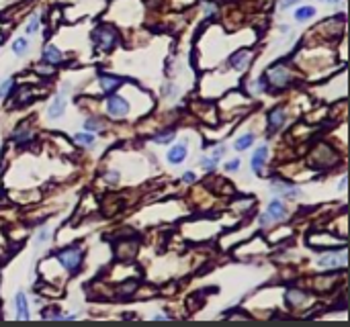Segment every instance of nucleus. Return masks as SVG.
<instances>
[{
    "mask_svg": "<svg viewBox=\"0 0 350 327\" xmlns=\"http://www.w3.org/2000/svg\"><path fill=\"white\" fill-rule=\"evenodd\" d=\"M199 164H201V168H205V170H213V168H215V160H213V157H201V162H199Z\"/></svg>",
    "mask_w": 350,
    "mask_h": 327,
    "instance_id": "23",
    "label": "nucleus"
},
{
    "mask_svg": "<svg viewBox=\"0 0 350 327\" xmlns=\"http://www.w3.org/2000/svg\"><path fill=\"white\" fill-rule=\"evenodd\" d=\"M285 119H287L285 108H281V106L275 108V111L268 113V129H271V131H276L278 127L285 125Z\"/></svg>",
    "mask_w": 350,
    "mask_h": 327,
    "instance_id": "5",
    "label": "nucleus"
},
{
    "mask_svg": "<svg viewBox=\"0 0 350 327\" xmlns=\"http://www.w3.org/2000/svg\"><path fill=\"white\" fill-rule=\"evenodd\" d=\"M285 215H287V209L281 201H273L268 205V217H271V219L281 221V219H285Z\"/></svg>",
    "mask_w": 350,
    "mask_h": 327,
    "instance_id": "9",
    "label": "nucleus"
},
{
    "mask_svg": "<svg viewBox=\"0 0 350 327\" xmlns=\"http://www.w3.org/2000/svg\"><path fill=\"white\" fill-rule=\"evenodd\" d=\"M266 155H268V147L266 145L258 147V150L254 152V155H252V170L256 174H262V162H264Z\"/></svg>",
    "mask_w": 350,
    "mask_h": 327,
    "instance_id": "8",
    "label": "nucleus"
},
{
    "mask_svg": "<svg viewBox=\"0 0 350 327\" xmlns=\"http://www.w3.org/2000/svg\"><path fill=\"white\" fill-rule=\"evenodd\" d=\"M37 27H39V15H33V17H31V23L27 25V33H35Z\"/></svg>",
    "mask_w": 350,
    "mask_h": 327,
    "instance_id": "22",
    "label": "nucleus"
},
{
    "mask_svg": "<svg viewBox=\"0 0 350 327\" xmlns=\"http://www.w3.org/2000/svg\"><path fill=\"white\" fill-rule=\"evenodd\" d=\"M324 2H332L334 4V2H340V0H324Z\"/></svg>",
    "mask_w": 350,
    "mask_h": 327,
    "instance_id": "30",
    "label": "nucleus"
},
{
    "mask_svg": "<svg viewBox=\"0 0 350 327\" xmlns=\"http://www.w3.org/2000/svg\"><path fill=\"white\" fill-rule=\"evenodd\" d=\"M252 141H254V135L252 133H248V135H242L239 139H236V150H246V147H250L252 145Z\"/></svg>",
    "mask_w": 350,
    "mask_h": 327,
    "instance_id": "16",
    "label": "nucleus"
},
{
    "mask_svg": "<svg viewBox=\"0 0 350 327\" xmlns=\"http://www.w3.org/2000/svg\"><path fill=\"white\" fill-rule=\"evenodd\" d=\"M43 59L45 62H49V64H59L62 62V52L55 47V45H47L45 49H43Z\"/></svg>",
    "mask_w": 350,
    "mask_h": 327,
    "instance_id": "12",
    "label": "nucleus"
},
{
    "mask_svg": "<svg viewBox=\"0 0 350 327\" xmlns=\"http://www.w3.org/2000/svg\"><path fill=\"white\" fill-rule=\"evenodd\" d=\"M107 111L113 117H125L129 113V103L121 96H111L107 101Z\"/></svg>",
    "mask_w": 350,
    "mask_h": 327,
    "instance_id": "3",
    "label": "nucleus"
},
{
    "mask_svg": "<svg viewBox=\"0 0 350 327\" xmlns=\"http://www.w3.org/2000/svg\"><path fill=\"white\" fill-rule=\"evenodd\" d=\"M186 145L184 143H178L174 147H170V152H168V162L170 164H181L184 157H186Z\"/></svg>",
    "mask_w": 350,
    "mask_h": 327,
    "instance_id": "7",
    "label": "nucleus"
},
{
    "mask_svg": "<svg viewBox=\"0 0 350 327\" xmlns=\"http://www.w3.org/2000/svg\"><path fill=\"white\" fill-rule=\"evenodd\" d=\"M287 301L291 303V305H301L305 301V294L299 293V291H289L287 293Z\"/></svg>",
    "mask_w": 350,
    "mask_h": 327,
    "instance_id": "17",
    "label": "nucleus"
},
{
    "mask_svg": "<svg viewBox=\"0 0 350 327\" xmlns=\"http://www.w3.org/2000/svg\"><path fill=\"white\" fill-rule=\"evenodd\" d=\"M268 76V80H271L273 84H276V86H285V84H289V80H291V76H289V72L285 70V68H273L271 72L266 74Z\"/></svg>",
    "mask_w": 350,
    "mask_h": 327,
    "instance_id": "4",
    "label": "nucleus"
},
{
    "mask_svg": "<svg viewBox=\"0 0 350 327\" xmlns=\"http://www.w3.org/2000/svg\"><path fill=\"white\" fill-rule=\"evenodd\" d=\"M340 262H338V258H336V254H328V256H324V258H319L317 260V266H322V268H336Z\"/></svg>",
    "mask_w": 350,
    "mask_h": 327,
    "instance_id": "14",
    "label": "nucleus"
},
{
    "mask_svg": "<svg viewBox=\"0 0 350 327\" xmlns=\"http://www.w3.org/2000/svg\"><path fill=\"white\" fill-rule=\"evenodd\" d=\"M64 108H66V98H64V96H55V98H54V103L49 104V111H47V115L52 117V119H55V117H62Z\"/></svg>",
    "mask_w": 350,
    "mask_h": 327,
    "instance_id": "11",
    "label": "nucleus"
},
{
    "mask_svg": "<svg viewBox=\"0 0 350 327\" xmlns=\"http://www.w3.org/2000/svg\"><path fill=\"white\" fill-rule=\"evenodd\" d=\"M92 41L96 43L98 49H111L117 41V33H115V29L113 27H109V25H101V27H96L94 31H92Z\"/></svg>",
    "mask_w": 350,
    "mask_h": 327,
    "instance_id": "1",
    "label": "nucleus"
},
{
    "mask_svg": "<svg viewBox=\"0 0 350 327\" xmlns=\"http://www.w3.org/2000/svg\"><path fill=\"white\" fill-rule=\"evenodd\" d=\"M183 180H184V182H193V180H195V174H193V172L183 174Z\"/></svg>",
    "mask_w": 350,
    "mask_h": 327,
    "instance_id": "29",
    "label": "nucleus"
},
{
    "mask_svg": "<svg viewBox=\"0 0 350 327\" xmlns=\"http://www.w3.org/2000/svg\"><path fill=\"white\" fill-rule=\"evenodd\" d=\"M84 129H88V131H101L103 123L98 121V119H86V121H84Z\"/></svg>",
    "mask_w": 350,
    "mask_h": 327,
    "instance_id": "20",
    "label": "nucleus"
},
{
    "mask_svg": "<svg viewBox=\"0 0 350 327\" xmlns=\"http://www.w3.org/2000/svg\"><path fill=\"white\" fill-rule=\"evenodd\" d=\"M297 2H299V0H283V2H281V8H291V6L297 4Z\"/></svg>",
    "mask_w": 350,
    "mask_h": 327,
    "instance_id": "28",
    "label": "nucleus"
},
{
    "mask_svg": "<svg viewBox=\"0 0 350 327\" xmlns=\"http://www.w3.org/2000/svg\"><path fill=\"white\" fill-rule=\"evenodd\" d=\"M98 80H101V88H103L105 94H111L113 90H117V88L121 86V78L111 76V74H101Z\"/></svg>",
    "mask_w": 350,
    "mask_h": 327,
    "instance_id": "6",
    "label": "nucleus"
},
{
    "mask_svg": "<svg viewBox=\"0 0 350 327\" xmlns=\"http://www.w3.org/2000/svg\"><path fill=\"white\" fill-rule=\"evenodd\" d=\"M170 139H174V131H172V129H166V131L154 135V141H158V143H168Z\"/></svg>",
    "mask_w": 350,
    "mask_h": 327,
    "instance_id": "18",
    "label": "nucleus"
},
{
    "mask_svg": "<svg viewBox=\"0 0 350 327\" xmlns=\"http://www.w3.org/2000/svg\"><path fill=\"white\" fill-rule=\"evenodd\" d=\"M313 15H315L313 6H301V8H297L295 18H297V21H307V18H312Z\"/></svg>",
    "mask_w": 350,
    "mask_h": 327,
    "instance_id": "15",
    "label": "nucleus"
},
{
    "mask_svg": "<svg viewBox=\"0 0 350 327\" xmlns=\"http://www.w3.org/2000/svg\"><path fill=\"white\" fill-rule=\"evenodd\" d=\"M57 260L62 262V266L68 272H76L80 268V262H82V252L78 247H68V250L57 254Z\"/></svg>",
    "mask_w": 350,
    "mask_h": 327,
    "instance_id": "2",
    "label": "nucleus"
},
{
    "mask_svg": "<svg viewBox=\"0 0 350 327\" xmlns=\"http://www.w3.org/2000/svg\"><path fill=\"white\" fill-rule=\"evenodd\" d=\"M223 154H225V147H217V150L213 152V155H211V157H213V160L217 162V160H219V157H221Z\"/></svg>",
    "mask_w": 350,
    "mask_h": 327,
    "instance_id": "27",
    "label": "nucleus"
},
{
    "mask_svg": "<svg viewBox=\"0 0 350 327\" xmlns=\"http://www.w3.org/2000/svg\"><path fill=\"white\" fill-rule=\"evenodd\" d=\"M47 240H49V229L45 227V229L39 231V235H37V243H45Z\"/></svg>",
    "mask_w": 350,
    "mask_h": 327,
    "instance_id": "24",
    "label": "nucleus"
},
{
    "mask_svg": "<svg viewBox=\"0 0 350 327\" xmlns=\"http://www.w3.org/2000/svg\"><path fill=\"white\" fill-rule=\"evenodd\" d=\"M11 84H13L11 80H4L2 84H0V96H4L8 90H11Z\"/></svg>",
    "mask_w": 350,
    "mask_h": 327,
    "instance_id": "25",
    "label": "nucleus"
},
{
    "mask_svg": "<svg viewBox=\"0 0 350 327\" xmlns=\"http://www.w3.org/2000/svg\"><path fill=\"white\" fill-rule=\"evenodd\" d=\"M248 57H250V52H248V49H242V52H238V53L232 55L229 64H232L236 70H244V68H246V62H248Z\"/></svg>",
    "mask_w": 350,
    "mask_h": 327,
    "instance_id": "13",
    "label": "nucleus"
},
{
    "mask_svg": "<svg viewBox=\"0 0 350 327\" xmlns=\"http://www.w3.org/2000/svg\"><path fill=\"white\" fill-rule=\"evenodd\" d=\"M27 47H29V43H27V39H17V41L13 43V52H15V55H23L25 52H27Z\"/></svg>",
    "mask_w": 350,
    "mask_h": 327,
    "instance_id": "19",
    "label": "nucleus"
},
{
    "mask_svg": "<svg viewBox=\"0 0 350 327\" xmlns=\"http://www.w3.org/2000/svg\"><path fill=\"white\" fill-rule=\"evenodd\" d=\"M238 168H239V160H232V162L225 164V170H227V172H234V170H238Z\"/></svg>",
    "mask_w": 350,
    "mask_h": 327,
    "instance_id": "26",
    "label": "nucleus"
},
{
    "mask_svg": "<svg viewBox=\"0 0 350 327\" xmlns=\"http://www.w3.org/2000/svg\"><path fill=\"white\" fill-rule=\"evenodd\" d=\"M74 139L78 141V143H84V145H91V143H94V135H91V133H78Z\"/></svg>",
    "mask_w": 350,
    "mask_h": 327,
    "instance_id": "21",
    "label": "nucleus"
},
{
    "mask_svg": "<svg viewBox=\"0 0 350 327\" xmlns=\"http://www.w3.org/2000/svg\"><path fill=\"white\" fill-rule=\"evenodd\" d=\"M17 303V319H29V307H27V296L23 293H17L15 296Z\"/></svg>",
    "mask_w": 350,
    "mask_h": 327,
    "instance_id": "10",
    "label": "nucleus"
}]
</instances>
